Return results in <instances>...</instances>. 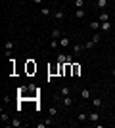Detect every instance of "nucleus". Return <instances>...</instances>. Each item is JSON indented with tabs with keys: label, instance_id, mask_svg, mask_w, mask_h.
Returning a JSON list of instances; mask_svg holds the SVG:
<instances>
[{
	"label": "nucleus",
	"instance_id": "1",
	"mask_svg": "<svg viewBox=\"0 0 115 128\" xmlns=\"http://www.w3.org/2000/svg\"><path fill=\"white\" fill-rule=\"evenodd\" d=\"M73 103H75V100L71 96H61V105L63 107H71Z\"/></svg>",
	"mask_w": 115,
	"mask_h": 128
},
{
	"label": "nucleus",
	"instance_id": "2",
	"mask_svg": "<svg viewBox=\"0 0 115 128\" xmlns=\"http://www.w3.org/2000/svg\"><path fill=\"white\" fill-rule=\"evenodd\" d=\"M84 50H86V48H84V44H75V46L71 48V54H73V56H79V54L84 52Z\"/></svg>",
	"mask_w": 115,
	"mask_h": 128
},
{
	"label": "nucleus",
	"instance_id": "3",
	"mask_svg": "<svg viewBox=\"0 0 115 128\" xmlns=\"http://www.w3.org/2000/svg\"><path fill=\"white\" fill-rule=\"evenodd\" d=\"M88 120L96 124V122L100 120V113H98V111H90V113H88Z\"/></svg>",
	"mask_w": 115,
	"mask_h": 128
},
{
	"label": "nucleus",
	"instance_id": "4",
	"mask_svg": "<svg viewBox=\"0 0 115 128\" xmlns=\"http://www.w3.org/2000/svg\"><path fill=\"white\" fill-rule=\"evenodd\" d=\"M52 17H54V19H58V21H61V19H65V12L58 10V12H54V14H52Z\"/></svg>",
	"mask_w": 115,
	"mask_h": 128
},
{
	"label": "nucleus",
	"instance_id": "5",
	"mask_svg": "<svg viewBox=\"0 0 115 128\" xmlns=\"http://www.w3.org/2000/svg\"><path fill=\"white\" fill-rule=\"evenodd\" d=\"M73 16H75L77 19H82V17L86 16V12H84V8H77V10H75V14H73Z\"/></svg>",
	"mask_w": 115,
	"mask_h": 128
},
{
	"label": "nucleus",
	"instance_id": "6",
	"mask_svg": "<svg viewBox=\"0 0 115 128\" xmlns=\"http://www.w3.org/2000/svg\"><path fill=\"white\" fill-rule=\"evenodd\" d=\"M107 4H109V0H96V8H100V10H105Z\"/></svg>",
	"mask_w": 115,
	"mask_h": 128
},
{
	"label": "nucleus",
	"instance_id": "7",
	"mask_svg": "<svg viewBox=\"0 0 115 128\" xmlns=\"http://www.w3.org/2000/svg\"><path fill=\"white\" fill-rule=\"evenodd\" d=\"M98 21H111L109 19V14H107V12H100V16H98Z\"/></svg>",
	"mask_w": 115,
	"mask_h": 128
},
{
	"label": "nucleus",
	"instance_id": "8",
	"mask_svg": "<svg viewBox=\"0 0 115 128\" xmlns=\"http://www.w3.org/2000/svg\"><path fill=\"white\" fill-rule=\"evenodd\" d=\"M60 46H71V38L69 36H61L60 38Z\"/></svg>",
	"mask_w": 115,
	"mask_h": 128
},
{
	"label": "nucleus",
	"instance_id": "9",
	"mask_svg": "<svg viewBox=\"0 0 115 128\" xmlns=\"http://www.w3.org/2000/svg\"><path fill=\"white\" fill-rule=\"evenodd\" d=\"M92 105L96 107V109H98V107H104V100H102V98H94V100H92Z\"/></svg>",
	"mask_w": 115,
	"mask_h": 128
},
{
	"label": "nucleus",
	"instance_id": "10",
	"mask_svg": "<svg viewBox=\"0 0 115 128\" xmlns=\"http://www.w3.org/2000/svg\"><path fill=\"white\" fill-rule=\"evenodd\" d=\"M90 27H92L94 31H100V27H102V21H98V19H94V21H90Z\"/></svg>",
	"mask_w": 115,
	"mask_h": 128
},
{
	"label": "nucleus",
	"instance_id": "11",
	"mask_svg": "<svg viewBox=\"0 0 115 128\" xmlns=\"http://www.w3.org/2000/svg\"><path fill=\"white\" fill-rule=\"evenodd\" d=\"M60 96H71V88H69V86H63L60 90Z\"/></svg>",
	"mask_w": 115,
	"mask_h": 128
},
{
	"label": "nucleus",
	"instance_id": "12",
	"mask_svg": "<svg viewBox=\"0 0 115 128\" xmlns=\"http://www.w3.org/2000/svg\"><path fill=\"white\" fill-rule=\"evenodd\" d=\"M4 48H6V52H12V50L16 48V44H14V40H8V42L4 44Z\"/></svg>",
	"mask_w": 115,
	"mask_h": 128
},
{
	"label": "nucleus",
	"instance_id": "13",
	"mask_svg": "<svg viewBox=\"0 0 115 128\" xmlns=\"http://www.w3.org/2000/svg\"><path fill=\"white\" fill-rule=\"evenodd\" d=\"M109 29H111V21H102L100 31H109Z\"/></svg>",
	"mask_w": 115,
	"mask_h": 128
},
{
	"label": "nucleus",
	"instance_id": "14",
	"mask_svg": "<svg viewBox=\"0 0 115 128\" xmlns=\"http://www.w3.org/2000/svg\"><path fill=\"white\" fill-rule=\"evenodd\" d=\"M19 124H21V120H19V118H10V122H8V126H19Z\"/></svg>",
	"mask_w": 115,
	"mask_h": 128
},
{
	"label": "nucleus",
	"instance_id": "15",
	"mask_svg": "<svg viewBox=\"0 0 115 128\" xmlns=\"http://www.w3.org/2000/svg\"><path fill=\"white\" fill-rule=\"evenodd\" d=\"M81 98H82V100H88V98H90V90H88V88L81 90Z\"/></svg>",
	"mask_w": 115,
	"mask_h": 128
},
{
	"label": "nucleus",
	"instance_id": "16",
	"mask_svg": "<svg viewBox=\"0 0 115 128\" xmlns=\"http://www.w3.org/2000/svg\"><path fill=\"white\" fill-rule=\"evenodd\" d=\"M94 46H98V44L94 42L92 38H90V40H88V42H84V48H86V50H90V48H94Z\"/></svg>",
	"mask_w": 115,
	"mask_h": 128
},
{
	"label": "nucleus",
	"instance_id": "17",
	"mask_svg": "<svg viewBox=\"0 0 115 128\" xmlns=\"http://www.w3.org/2000/svg\"><path fill=\"white\" fill-rule=\"evenodd\" d=\"M52 38H61V29H54L52 31Z\"/></svg>",
	"mask_w": 115,
	"mask_h": 128
},
{
	"label": "nucleus",
	"instance_id": "18",
	"mask_svg": "<svg viewBox=\"0 0 115 128\" xmlns=\"http://www.w3.org/2000/svg\"><path fill=\"white\" fill-rule=\"evenodd\" d=\"M79 120H81V122L88 120V113H79Z\"/></svg>",
	"mask_w": 115,
	"mask_h": 128
},
{
	"label": "nucleus",
	"instance_id": "19",
	"mask_svg": "<svg viewBox=\"0 0 115 128\" xmlns=\"http://www.w3.org/2000/svg\"><path fill=\"white\" fill-rule=\"evenodd\" d=\"M50 117H58V107H50Z\"/></svg>",
	"mask_w": 115,
	"mask_h": 128
},
{
	"label": "nucleus",
	"instance_id": "20",
	"mask_svg": "<svg viewBox=\"0 0 115 128\" xmlns=\"http://www.w3.org/2000/svg\"><path fill=\"white\" fill-rule=\"evenodd\" d=\"M40 14H42V16H52L50 8H42V10H40Z\"/></svg>",
	"mask_w": 115,
	"mask_h": 128
},
{
	"label": "nucleus",
	"instance_id": "21",
	"mask_svg": "<svg viewBox=\"0 0 115 128\" xmlns=\"http://www.w3.org/2000/svg\"><path fill=\"white\" fill-rule=\"evenodd\" d=\"M75 8H84V0H75Z\"/></svg>",
	"mask_w": 115,
	"mask_h": 128
},
{
	"label": "nucleus",
	"instance_id": "22",
	"mask_svg": "<svg viewBox=\"0 0 115 128\" xmlns=\"http://www.w3.org/2000/svg\"><path fill=\"white\" fill-rule=\"evenodd\" d=\"M92 40H94L96 44H100V40H102V36H100V32H96V34H94V36H92Z\"/></svg>",
	"mask_w": 115,
	"mask_h": 128
},
{
	"label": "nucleus",
	"instance_id": "23",
	"mask_svg": "<svg viewBox=\"0 0 115 128\" xmlns=\"http://www.w3.org/2000/svg\"><path fill=\"white\" fill-rule=\"evenodd\" d=\"M2 122H6V124L10 122V117H8V115H6L4 111H2Z\"/></svg>",
	"mask_w": 115,
	"mask_h": 128
},
{
	"label": "nucleus",
	"instance_id": "24",
	"mask_svg": "<svg viewBox=\"0 0 115 128\" xmlns=\"http://www.w3.org/2000/svg\"><path fill=\"white\" fill-rule=\"evenodd\" d=\"M73 58H75L73 54H69V56H65V63H73Z\"/></svg>",
	"mask_w": 115,
	"mask_h": 128
},
{
	"label": "nucleus",
	"instance_id": "25",
	"mask_svg": "<svg viewBox=\"0 0 115 128\" xmlns=\"http://www.w3.org/2000/svg\"><path fill=\"white\" fill-rule=\"evenodd\" d=\"M58 61H60V63H65V56H63V54H60V56H58Z\"/></svg>",
	"mask_w": 115,
	"mask_h": 128
},
{
	"label": "nucleus",
	"instance_id": "26",
	"mask_svg": "<svg viewBox=\"0 0 115 128\" xmlns=\"http://www.w3.org/2000/svg\"><path fill=\"white\" fill-rule=\"evenodd\" d=\"M79 71H81V67H79V65H73V75H79Z\"/></svg>",
	"mask_w": 115,
	"mask_h": 128
},
{
	"label": "nucleus",
	"instance_id": "27",
	"mask_svg": "<svg viewBox=\"0 0 115 128\" xmlns=\"http://www.w3.org/2000/svg\"><path fill=\"white\" fill-rule=\"evenodd\" d=\"M46 126H48V124H46V120H44V122H38V124H37V128H46Z\"/></svg>",
	"mask_w": 115,
	"mask_h": 128
},
{
	"label": "nucleus",
	"instance_id": "28",
	"mask_svg": "<svg viewBox=\"0 0 115 128\" xmlns=\"http://www.w3.org/2000/svg\"><path fill=\"white\" fill-rule=\"evenodd\" d=\"M33 2H35V4H42L44 0H33Z\"/></svg>",
	"mask_w": 115,
	"mask_h": 128
},
{
	"label": "nucleus",
	"instance_id": "29",
	"mask_svg": "<svg viewBox=\"0 0 115 128\" xmlns=\"http://www.w3.org/2000/svg\"><path fill=\"white\" fill-rule=\"evenodd\" d=\"M111 75H113V76H115V67H113V71H111Z\"/></svg>",
	"mask_w": 115,
	"mask_h": 128
},
{
	"label": "nucleus",
	"instance_id": "30",
	"mask_svg": "<svg viewBox=\"0 0 115 128\" xmlns=\"http://www.w3.org/2000/svg\"><path fill=\"white\" fill-rule=\"evenodd\" d=\"M113 4H115V0H113Z\"/></svg>",
	"mask_w": 115,
	"mask_h": 128
},
{
	"label": "nucleus",
	"instance_id": "31",
	"mask_svg": "<svg viewBox=\"0 0 115 128\" xmlns=\"http://www.w3.org/2000/svg\"><path fill=\"white\" fill-rule=\"evenodd\" d=\"M113 94H115V90H113Z\"/></svg>",
	"mask_w": 115,
	"mask_h": 128
}]
</instances>
